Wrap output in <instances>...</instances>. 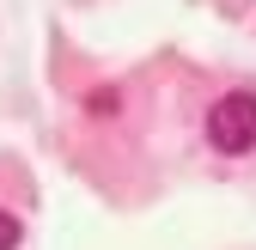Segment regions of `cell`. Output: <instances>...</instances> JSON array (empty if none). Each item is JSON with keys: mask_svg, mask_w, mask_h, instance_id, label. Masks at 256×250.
Wrapping results in <instances>:
<instances>
[{"mask_svg": "<svg viewBox=\"0 0 256 250\" xmlns=\"http://www.w3.org/2000/svg\"><path fill=\"white\" fill-rule=\"evenodd\" d=\"M202 134L214 152H256V92H226V98H214L208 104V122H202Z\"/></svg>", "mask_w": 256, "mask_h": 250, "instance_id": "cell-1", "label": "cell"}, {"mask_svg": "<svg viewBox=\"0 0 256 250\" xmlns=\"http://www.w3.org/2000/svg\"><path fill=\"white\" fill-rule=\"evenodd\" d=\"M18 244H24V226L12 220L6 208H0V250H18Z\"/></svg>", "mask_w": 256, "mask_h": 250, "instance_id": "cell-2", "label": "cell"}]
</instances>
